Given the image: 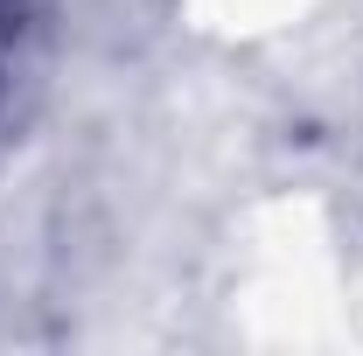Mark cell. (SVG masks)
<instances>
[{
	"label": "cell",
	"mask_w": 363,
	"mask_h": 356,
	"mask_svg": "<svg viewBox=\"0 0 363 356\" xmlns=\"http://www.w3.org/2000/svg\"><path fill=\"white\" fill-rule=\"evenodd\" d=\"M49 35V0H0V140L21 126Z\"/></svg>",
	"instance_id": "cell-1"
}]
</instances>
